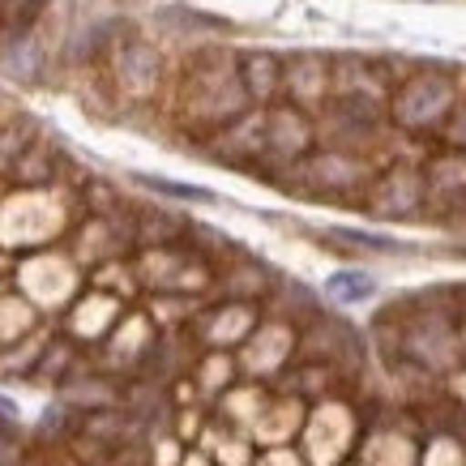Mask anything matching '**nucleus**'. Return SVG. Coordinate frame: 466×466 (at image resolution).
Segmentation results:
<instances>
[{
  "label": "nucleus",
  "instance_id": "obj_1",
  "mask_svg": "<svg viewBox=\"0 0 466 466\" xmlns=\"http://www.w3.org/2000/svg\"><path fill=\"white\" fill-rule=\"evenodd\" d=\"M372 291H377V283H372L368 274H360V269H342V274L329 279V296L342 299V304H360V299H368Z\"/></svg>",
  "mask_w": 466,
  "mask_h": 466
},
{
  "label": "nucleus",
  "instance_id": "obj_3",
  "mask_svg": "<svg viewBox=\"0 0 466 466\" xmlns=\"http://www.w3.org/2000/svg\"><path fill=\"white\" fill-rule=\"evenodd\" d=\"M334 236H342V240H355V244H368V248H381V253H390L394 244L385 240V236H368V231H334Z\"/></svg>",
  "mask_w": 466,
  "mask_h": 466
},
{
  "label": "nucleus",
  "instance_id": "obj_4",
  "mask_svg": "<svg viewBox=\"0 0 466 466\" xmlns=\"http://www.w3.org/2000/svg\"><path fill=\"white\" fill-rule=\"evenodd\" d=\"M39 5H43V0H14V14L22 17V22H30V17L39 14Z\"/></svg>",
  "mask_w": 466,
  "mask_h": 466
},
{
  "label": "nucleus",
  "instance_id": "obj_2",
  "mask_svg": "<svg viewBox=\"0 0 466 466\" xmlns=\"http://www.w3.org/2000/svg\"><path fill=\"white\" fill-rule=\"evenodd\" d=\"M150 188H158V193H171V198H193V201H206V193L201 188H184V184H167V180H146Z\"/></svg>",
  "mask_w": 466,
  "mask_h": 466
}]
</instances>
